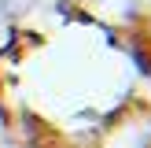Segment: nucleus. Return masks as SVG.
Masks as SVG:
<instances>
[{"mask_svg": "<svg viewBox=\"0 0 151 148\" xmlns=\"http://www.w3.org/2000/svg\"><path fill=\"white\" fill-rule=\"evenodd\" d=\"M29 7V0H4V11L7 15H15V11H26Z\"/></svg>", "mask_w": 151, "mask_h": 148, "instance_id": "obj_1", "label": "nucleus"}]
</instances>
